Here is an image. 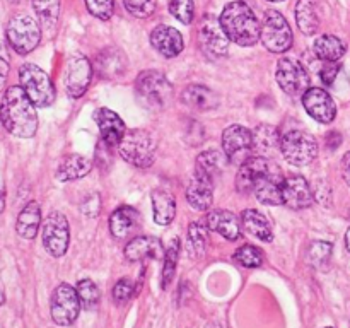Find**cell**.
<instances>
[{
    "mask_svg": "<svg viewBox=\"0 0 350 328\" xmlns=\"http://www.w3.org/2000/svg\"><path fill=\"white\" fill-rule=\"evenodd\" d=\"M51 320L60 327H70L81 313V299L75 287L64 282L53 290L50 304Z\"/></svg>",
    "mask_w": 350,
    "mask_h": 328,
    "instance_id": "cell-9",
    "label": "cell"
},
{
    "mask_svg": "<svg viewBox=\"0 0 350 328\" xmlns=\"http://www.w3.org/2000/svg\"><path fill=\"white\" fill-rule=\"evenodd\" d=\"M219 20H221L222 29L226 31L229 40L234 41L239 46H253L260 40L262 24L252 7L243 0L226 3Z\"/></svg>",
    "mask_w": 350,
    "mask_h": 328,
    "instance_id": "cell-2",
    "label": "cell"
},
{
    "mask_svg": "<svg viewBox=\"0 0 350 328\" xmlns=\"http://www.w3.org/2000/svg\"><path fill=\"white\" fill-rule=\"evenodd\" d=\"M5 208V183H3L2 176H0V214Z\"/></svg>",
    "mask_w": 350,
    "mask_h": 328,
    "instance_id": "cell-50",
    "label": "cell"
},
{
    "mask_svg": "<svg viewBox=\"0 0 350 328\" xmlns=\"http://www.w3.org/2000/svg\"><path fill=\"white\" fill-rule=\"evenodd\" d=\"M77 294L79 299H81V304L85 310H94L99 304V299H101V292H99L98 286L91 279L79 280Z\"/></svg>",
    "mask_w": 350,
    "mask_h": 328,
    "instance_id": "cell-39",
    "label": "cell"
},
{
    "mask_svg": "<svg viewBox=\"0 0 350 328\" xmlns=\"http://www.w3.org/2000/svg\"><path fill=\"white\" fill-rule=\"evenodd\" d=\"M222 149L231 164L241 166L253 156V132L243 125H231L222 133Z\"/></svg>",
    "mask_w": 350,
    "mask_h": 328,
    "instance_id": "cell-12",
    "label": "cell"
},
{
    "mask_svg": "<svg viewBox=\"0 0 350 328\" xmlns=\"http://www.w3.org/2000/svg\"><path fill=\"white\" fill-rule=\"evenodd\" d=\"M323 328H334V327H323Z\"/></svg>",
    "mask_w": 350,
    "mask_h": 328,
    "instance_id": "cell-55",
    "label": "cell"
},
{
    "mask_svg": "<svg viewBox=\"0 0 350 328\" xmlns=\"http://www.w3.org/2000/svg\"><path fill=\"white\" fill-rule=\"evenodd\" d=\"M164 246L159 238L154 236H135L125 246V256L130 262H140V260H159L164 258Z\"/></svg>",
    "mask_w": 350,
    "mask_h": 328,
    "instance_id": "cell-23",
    "label": "cell"
},
{
    "mask_svg": "<svg viewBox=\"0 0 350 328\" xmlns=\"http://www.w3.org/2000/svg\"><path fill=\"white\" fill-rule=\"evenodd\" d=\"M198 40H200V46L205 53L211 58H222L228 55L229 50V38L226 31L222 29V24L217 17L212 14L202 19L200 29H198Z\"/></svg>",
    "mask_w": 350,
    "mask_h": 328,
    "instance_id": "cell-14",
    "label": "cell"
},
{
    "mask_svg": "<svg viewBox=\"0 0 350 328\" xmlns=\"http://www.w3.org/2000/svg\"><path fill=\"white\" fill-rule=\"evenodd\" d=\"M323 64L325 65L320 70V77L325 84L332 85L335 82V79H337L338 72H340V65L337 62H323Z\"/></svg>",
    "mask_w": 350,
    "mask_h": 328,
    "instance_id": "cell-46",
    "label": "cell"
},
{
    "mask_svg": "<svg viewBox=\"0 0 350 328\" xmlns=\"http://www.w3.org/2000/svg\"><path fill=\"white\" fill-rule=\"evenodd\" d=\"M135 292V284L130 279H122L115 284L113 287V297H115L116 303H125Z\"/></svg>",
    "mask_w": 350,
    "mask_h": 328,
    "instance_id": "cell-44",
    "label": "cell"
},
{
    "mask_svg": "<svg viewBox=\"0 0 350 328\" xmlns=\"http://www.w3.org/2000/svg\"><path fill=\"white\" fill-rule=\"evenodd\" d=\"M217 328H219V327H217Z\"/></svg>",
    "mask_w": 350,
    "mask_h": 328,
    "instance_id": "cell-56",
    "label": "cell"
},
{
    "mask_svg": "<svg viewBox=\"0 0 350 328\" xmlns=\"http://www.w3.org/2000/svg\"><path fill=\"white\" fill-rule=\"evenodd\" d=\"M234 260L239 265L246 266V269H258V266H262L265 255H263V251L258 246L243 245L236 249Z\"/></svg>",
    "mask_w": 350,
    "mask_h": 328,
    "instance_id": "cell-38",
    "label": "cell"
},
{
    "mask_svg": "<svg viewBox=\"0 0 350 328\" xmlns=\"http://www.w3.org/2000/svg\"><path fill=\"white\" fill-rule=\"evenodd\" d=\"M332 243L327 241H314L311 243V246L308 248L306 260L313 266H321L323 263H327L332 256Z\"/></svg>",
    "mask_w": 350,
    "mask_h": 328,
    "instance_id": "cell-40",
    "label": "cell"
},
{
    "mask_svg": "<svg viewBox=\"0 0 350 328\" xmlns=\"http://www.w3.org/2000/svg\"><path fill=\"white\" fill-rule=\"evenodd\" d=\"M270 163L265 157L252 156L239 166L236 174V190L243 195H248L255 191L256 183L269 173Z\"/></svg>",
    "mask_w": 350,
    "mask_h": 328,
    "instance_id": "cell-18",
    "label": "cell"
},
{
    "mask_svg": "<svg viewBox=\"0 0 350 328\" xmlns=\"http://www.w3.org/2000/svg\"><path fill=\"white\" fill-rule=\"evenodd\" d=\"M267 2H284V0H267Z\"/></svg>",
    "mask_w": 350,
    "mask_h": 328,
    "instance_id": "cell-53",
    "label": "cell"
},
{
    "mask_svg": "<svg viewBox=\"0 0 350 328\" xmlns=\"http://www.w3.org/2000/svg\"><path fill=\"white\" fill-rule=\"evenodd\" d=\"M275 79L279 87L289 96H303L310 89V74L296 58H280Z\"/></svg>",
    "mask_w": 350,
    "mask_h": 328,
    "instance_id": "cell-11",
    "label": "cell"
},
{
    "mask_svg": "<svg viewBox=\"0 0 350 328\" xmlns=\"http://www.w3.org/2000/svg\"><path fill=\"white\" fill-rule=\"evenodd\" d=\"M123 5L132 16L146 19L156 12V0H123Z\"/></svg>",
    "mask_w": 350,
    "mask_h": 328,
    "instance_id": "cell-42",
    "label": "cell"
},
{
    "mask_svg": "<svg viewBox=\"0 0 350 328\" xmlns=\"http://www.w3.org/2000/svg\"><path fill=\"white\" fill-rule=\"evenodd\" d=\"M5 303V296H3V292H2V289H0V306H2V304Z\"/></svg>",
    "mask_w": 350,
    "mask_h": 328,
    "instance_id": "cell-52",
    "label": "cell"
},
{
    "mask_svg": "<svg viewBox=\"0 0 350 328\" xmlns=\"http://www.w3.org/2000/svg\"><path fill=\"white\" fill-rule=\"evenodd\" d=\"M187 200L195 210L205 212L211 208L212 200H214V181L208 178L193 174L187 187Z\"/></svg>",
    "mask_w": 350,
    "mask_h": 328,
    "instance_id": "cell-25",
    "label": "cell"
},
{
    "mask_svg": "<svg viewBox=\"0 0 350 328\" xmlns=\"http://www.w3.org/2000/svg\"><path fill=\"white\" fill-rule=\"evenodd\" d=\"M41 224V208L38 202H29L24 205L21 214L17 215L16 232L24 239H34Z\"/></svg>",
    "mask_w": 350,
    "mask_h": 328,
    "instance_id": "cell-29",
    "label": "cell"
},
{
    "mask_svg": "<svg viewBox=\"0 0 350 328\" xmlns=\"http://www.w3.org/2000/svg\"><path fill=\"white\" fill-rule=\"evenodd\" d=\"M178 253H180V241L178 239H171L170 246H167L166 253H164V263H163V277H161V287L166 289L173 280L174 273H176L178 266Z\"/></svg>",
    "mask_w": 350,
    "mask_h": 328,
    "instance_id": "cell-37",
    "label": "cell"
},
{
    "mask_svg": "<svg viewBox=\"0 0 350 328\" xmlns=\"http://www.w3.org/2000/svg\"><path fill=\"white\" fill-rule=\"evenodd\" d=\"M92 169V164L88 157L81 154H68L62 157L57 167V178L60 181H74L84 178Z\"/></svg>",
    "mask_w": 350,
    "mask_h": 328,
    "instance_id": "cell-27",
    "label": "cell"
},
{
    "mask_svg": "<svg viewBox=\"0 0 350 328\" xmlns=\"http://www.w3.org/2000/svg\"><path fill=\"white\" fill-rule=\"evenodd\" d=\"M150 44L164 58H174L183 51V36L171 26H157L150 33Z\"/></svg>",
    "mask_w": 350,
    "mask_h": 328,
    "instance_id": "cell-21",
    "label": "cell"
},
{
    "mask_svg": "<svg viewBox=\"0 0 350 328\" xmlns=\"http://www.w3.org/2000/svg\"><path fill=\"white\" fill-rule=\"evenodd\" d=\"M296 23L306 36H313L320 29V14L313 0H299L296 3Z\"/></svg>",
    "mask_w": 350,
    "mask_h": 328,
    "instance_id": "cell-34",
    "label": "cell"
},
{
    "mask_svg": "<svg viewBox=\"0 0 350 328\" xmlns=\"http://www.w3.org/2000/svg\"><path fill=\"white\" fill-rule=\"evenodd\" d=\"M89 14L101 20L111 19L115 12V0H84Z\"/></svg>",
    "mask_w": 350,
    "mask_h": 328,
    "instance_id": "cell-43",
    "label": "cell"
},
{
    "mask_svg": "<svg viewBox=\"0 0 350 328\" xmlns=\"http://www.w3.org/2000/svg\"><path fill=\"white\" fill-rule=\"evenodd\" d=\"M150 200H152L156 224L170 226L176 217V198L166 190H154Z\"/></svg>",
    "mask_w": 350,
    "mask_h": 328,
    "instance_id": "cell-31",
    "label": "cell"
},
{
    "mask_svg": "<svg viewBox=\"0 0 350 328\" xmlns=\"http://www.w3.org/2000/svg\"><path fill=\"white\" fill-rule=\"evenodd\" d=\"M342 178L350 187V150L342 157Z\"/></svg>",
    "mask_w": 350,
    "mask_h": 328,
    "instance_id": "cell-49",
    "label": "cell"
},
{
    "mask_svg": "<svg viewBox=\"0 0 350 328\" xmlns=\"http://www.w3.org/2000/svg\"><path fill=\"white\" fill-rule=\"evenodd\" d=\"M340 144H342V135H340V132H330L327 135V147L330 150H335V149H338V147H340Z\"/></svg>",
    "mask_w": 350,
    "mask_h": 328,
    "instance_id": "cell-48",
    "label": "cell"
},
{
    "mask_svg": "<svg viewBox=\"0 0 350 328\" xmlns=\"http://www.w3.org/2000/svg\"><path fill=\"white\" fill-rule=\"evenodd\" d=\"M313 51L318 60L321 62H338L347 51V44L334 34H323L313 44Z\"/></svg>",
    "mask_w": 350,
    "mask_h": 328,
    "instance_id": "cell-33",
    "label": "cell"
},
{
    "mask_svg": "<svg viewBox=\"0 0 350 328\" xmlns=\"http://www.w3.org/2000/svg\"><path fill=\"white\" fill-rule=\"evenodd\" d=\"M135 94L140 105L152 111H161L173 98V85L170 79L157 70H146L137 77Z\"/></svg>",
    "mask_w": 350,
    "mask_h": 328,
    "instance_id": "cell-4",
    "label": "cell"
},
{
    "mask_svg": "<svg viewBox=\"0 0 350 328\" xmlns=\"http://www.w3.org/2000/svg\"><path fill=\"white\" fill-rule=\"evenodd\" d=\"M205 222H207L211 231L217 232L228 241H236L243 234L241 221L232 212L224 210V208H214V210L208 212Z\"/></svg>",
    "mask_w": 350,
    "mask_h": 328,
    "instance_id": "cell-24",
    "label": "cell"
},
{
    "mask_svg": "<svg viewBox=\"0 0 350 328\" xmlns=\"http://www.w3.org/2000/svg\"><path fill=\"white\" fill-rule=\"evenodd\" d=\"M7 41L17 55H29L41 41V27L27 14H17L9 20L5 29Z\"/></svg>",
    "mask_w": 350,
    "mask_h": 328,
    "instance_id": "cell-6",
    "label": "cell"
},
{
    "mask_svg": "<svg viewBox=\"0 0 350 328\" xmlns=\"http://www.w3.org/2000/svg\"><path fill=\"white\" fill-rule=\"evenodd\" d=\"M170 12L181 24H191L195 17L193 0H170Z\"/></svg>",
    "mask_w": 350,
    "mask_h": 328,
    "instance_id": "cell-41",
    "label": "cell"
},
{
    "mask_svg": "<svg viewBox=\"0 0 350 328\" xmlns=\"http://www.w3.org/2000/svg\"><path fill=\"white\" fill-rule=\"evenodd\" d=\"M208 245V226L204 221H193L188 226L187 251L193 258H200Z\"/></svg>",
    "mask_w": 350,
    "mask_h": 328,
    "instance_id": "cell-35",
    "label": "cell"
},
{
    "mask_svg": "<svg viewBox=\"0 0 350 328\" xmlns=\"http://www.w3.org/2000/svg\"><path fill=\"white\" fill-rule=\"evenodd\" d=\"M241 226L246 232H250L255 238L262 241H272L273 239V228L270 224L269 217L256 208H246L241 214Z\"/></svg>",
    "mask_w": 350,
    "mask_h": 328,
    "instance_id": "cell-28",
    "label": "cell"
},
{
    "mask_svg": "<svg viewBox=\"0 0 350 328\" xmlns=\"http://www.w3.org/2000/svg\"><path fill=\"white\" fill-rule=\"evenodd\" d=\"M126 67H129L126 55L118 46L103 48L94 58V72L103 81H116L125 74Z\"/></svg>",
    "mask_w": 350,
    "mask_h": 328,
    "instance_id": "cell-16",
    "label": "cell"
},
{
    "mask_svg": "<svg viewBox=\"0 0 350 328\" xmlns=\"http://www.w3.org/2000/svg\"><path fill=\"white\" fill-rule=\"evenodd\" d=\"M99 210H101V197L98 193H89L81 204V212L88 219L98 217Z\"/></svg>",
    "mask_w": 350,
    "mask_h": 328,
    "instance_id": "cell-45",
    "label": "cell"
},
{
    "mask_svg": "<svg viewBox=\"0 0 350 328\" xmlns=\"http://www.w3.org/2000/svg\"><path fill=\"white\" fill-rule=\"evenodd\" d=\"M94 122L98 123L99 132H101L103 142L108 147H118L125 135V122L116 115L113 109L99 108L94 113Z\"/></svg>",
    "mask_w": 350,
    "mask_h": 328,
    "instance_id": "cell-20",
    "label": "cell"
},
{
    "mask_svg": "<svg viewBox=\"0 0 350 328\" xmlns=\"http://www.w3.org/2000/svg\"><path fill=\"white\" fill-rule=\"evenodd\" d=\"M9 2H14V3H17V2H23V0H9Z\"/></svg>",
    "mask_w": 350,
    "mask_h": 328,
    "instance_id": "cell-54",
    "label": "cell"
},
{
    "mask_svg": "<svg viewBox=\"0 0 350 328\" xmlns=\"http://www.w3.org/2000/svg\"><path fill=\"white\" fill-rule=\"evenodd\" d=\"M9 68H10L9 53H7V48H5V44H3V41H0V92H2L3 87H5V81H7V75H9Z\"/></svg>",
    "mask_w": 350,
    "mask_h": 328,
    "instance_id": "cell-47",
    "label": "cell"
},
{
    "mask_svg": "<svg viewBox=\"0 0 350 328\" xmlns=\"http://www.w3.org/2000/svg\"><path fill=\"white\" fill-rule=\"evenodd\" d=\"M142 226V215L130 205H122L109 217V231L116 239H125L137 232Z\"/></svg>",
    "mask_w": 350,
    "mask_h": 328,
    "instance_id": "cell-22",
    "label": "cell"
},
{
    "mask_svg": "<svg viewBox=\"0 0 350 328\" xmlns=\"http://www.w3.org/2000/svg\"><path fill=\"white\" fill-rule=\"evenodd\" d=\"M282 184H284V176L280 173L279 167H275L272 164L269 169V173L262 178V180L256 183L255 187V197L260 204L263 205H282Z\"/></svg>",
    "mask_w": 350,
    "mask_h": 328,
    "instance_id": "cell-19",
    "label": "cell"
},
{
    "mask_svg": "<svg viewBox=\"0 0 350 328\" xmlns=\"http://www.w3.org/2000/svg\"><path fill=\"white\" fill-rule=\"evenodd\" d=\"M314 202V191L308 180L299 174L284 178L282 184V205H287L293 210H303L311 207Z\"/></svg>",
    "mask_w": 350,
    "mask_h": 328,
    "instance_id": "cell-17",
    "label": "cell"
},
{
    "mask_svg": "<svg viewBox=\"0 0 350 328\" xmlns=\"http://www.w3.org/2000/svg\"><path fill=\"white\" fill-rule=\"evenodd\" d=\"M21 87L36 108H48L55 101V85L50 75L34 64H24L19 68Z\"/></svg>",
    "mask_w": 350,
    "mask_h": 328,
    "instance_id": "cell-5",
    "label": "cell"
},
{
    "mask_svg": "<svg viewBox=\"0 0 350 328\" xmlns=\"http://www.w3.org/2000/svg\"><path fill=\"white\" fill-rule=\"evenodd\" d=\"M226 161H228V157H226V154L221 152V150H204V152L197 157V163H195V174L215 181V178H217L219 174L222 173V169H224Z\"/></svg>",
    "mask_w": 350,
    "mask_h": 328,
    "instance_id": "cell-30",
    "label": "cell"
},
{
    "mask_svg": "<svg viewBox=\"0 0 350 328\" xmlns=\"http://www.w3.org/2000/svg\"><path fill=\"white\" fill-rule=\"evenodd\" d=\"M303 106L308 115L318 123L328 125L337 116V105L334 98L321 87H310L303 94Z\"/></svg>",
    "mask_w": 350,
    "mask_h": 328,
    "instance_id": "cell-15",
    "label": "cell"
},
{
    "mask_svg": "<svg viewBox=\"0 0 350 328\" xmlns=\"http://www.w3.org/2000/svg\"><path fill=\"white\" fill-rule=\"evenodd\" d=\"M181 101L185 106L197 111H211L219 106V98L214 91L200 84H191L181 92Z\"/></svg>",
    "mask_w": 350,
    "mask_h": 328,
    "instance_id": "cell-26",
    "label": "cell"
},
{
    "mask_svg": "<svg viewBox=\"0 0 350 328\" xmlns=\"http://www.w3.org/2000/svg\"><path fill=\"white\" fill-rule=\"evenodd\" d=\"M156 137L149 130L144 128L126 130L122 142L118 144V152L122 159L140 169L152 166L154 159H156Z\"/></svg>",
    "mask_w": 350,
    "mask_h": 328,
    "instance_id": "cell-3",
    "label": "cell"
},
{
    "mask_svg": "<svg viewBox=\"0 0 350 328\" xmlns=\"http://www.w3.org/2000/svg\"><path fill=\"white\" fill-rule=\"evenodd\" d=\"M92 67L91 62L85 55L75 53L65 64L64 85L67 94L72 99H79L85 94L89 84H91Z\"/></svg>",
    "mask_w": 350,
    "mask_h": 328,
    "instance_id": "cell-10",
    "label": "cell"
},
{
    "mask_svg": "<svg viewBox=\"0 0 350 328\" xmlns=\"http://www.w3.org/2000/svg\"><path fill=\"white\" fill-rule=\"evenodd\" d=\"M280 150L293 166H308L318 156V140L304 130H291L280 139Z\"/></svg>",
    "mask_w": 350,
    "mask_h": 328,
    "instance_id": "cell-8",
    "label": "cell"
},
{
    "mask_svg": "<svg viewBox=\"0 0 350 328\" xmlns=\"http://www.w3.org/2000/svg\"><path fill=\"white\" fill-rule=\"evenodd\" d=\"M293 29L279 10H267L263 16L260 41L272 53H286L293 46Z\"/></svg>",
    "mask_w": 350,
    "mask_h": 328,
    "instance_id": "cell-7",
    "label": "cell"
},
{
    "mask_svg": "<svg viewBox=\"0 0 350 328\" xmlns=\"http://www.w3.org/2000/svg\"><path fill=\"white\" fill-rule=\"evenodd\" d=\"M280 139L282 135L279 130L272 125H260L253 130V152L256 156L267 157L279 147L280 149Z\"/></svg>",
    "mask_w": 350,
    "mask_h": 328,
    "instance_id": "cell-32",
    "label": "cell"
},
{
    "mask_svg": "<svg viewBox=\"0 0 350 328\" xmlns=\"http://www.w3.org/2000/svg\"><path fill=\"white\" fill-rule=\"evenodd\" d=\"M33 9L40 19L41 27L55 29L60 17V0H33Z\"/></svg>",
    "mask_w": 350,
    "mask_h": 328,
    "instance_id": "cell-36",
    "label": "cell"
},
{
    "mask_svg": "<svg viewBox=\"0 0 350 328\" xmlns=\"http://www.w3.org/2000/svg\"><path fill=\"white\" fill-rule=\"evenodd\" d=\"M0 120L9 133L19 139H31L38 130L36 106L21 85H12L2 96Z\"/></svg>",
    "mask_w": 350,
    "mask_h": 328,
    "instance_id": "cell-1",
    "label": "cell"
},
{
    "mask_svg": "<svg viewBox=\"0 0 350 328\" xmlns=\"http://www.w3.org/2000/svg\"><path fill=\"white\" fill-rule=\"evenodd\" d=\"M345 246H347V249L350 251V228L347 229V232H345Z\"/></svg>",
    "mask_w": 350,
    "mask_h": 328,
    "instance_id": "cell-51",
    "label": "cell"
},
{
    "mask_svg": "<svg viewBox=\"0 0 350 328\" xmlns=\"http://www.w3.org/2000/svg\"><path fill=\"white\" fill-rule=\"evenodd\" d=\"M70 243V228L62 212H51L43 226V246L51 256L60 258L67 253Z\"/></svg>",
    "mask_w": 350,
    "mask_h": 328,
    "instance_id": "cell-13",
    "label": "cell"
}]
</instances>
